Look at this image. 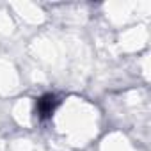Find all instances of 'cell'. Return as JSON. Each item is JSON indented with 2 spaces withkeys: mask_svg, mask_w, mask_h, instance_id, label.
Wrapping results in <instances>:
<instances>
[{
  "mask_svg": "<svg viewBox=\"0 0 151 151\" xmlns=\"http://www.w3.org/2000/svg\"><path fill=\"white\" fill-rule=\"evenodd\" d=\"M59 103H60V100H59L55 94H45V96H41V98L36 101L37 117H39V119H48V117L55 112V109H57Z\"/></svg>",
  "mask_w": 151,
  "mask_h": 151,
  "instance_id": "1",
  "label": "cell"
}]
</instances>
